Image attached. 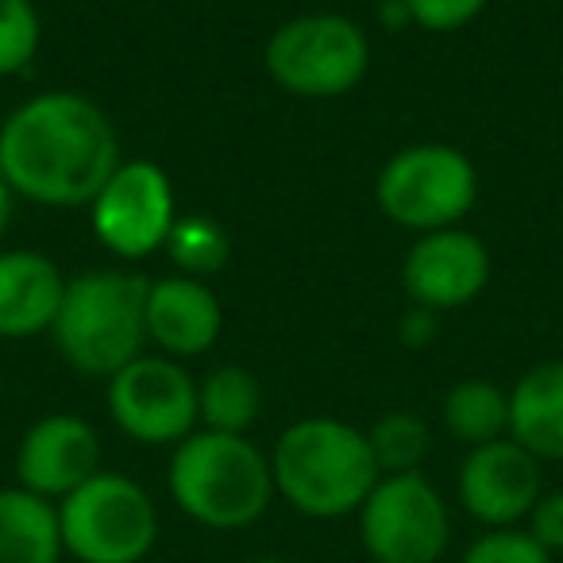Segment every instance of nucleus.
Segmentation results:
<instances>
[{"instance_id":"aec40b11","label":"nucleus","mask_w":563,"mask_h":563,"mask_svg":"<svg viewBox=\"0 0 563 563\" xmlns=\"http://www.w3.org/2000/svg\"><path fill=\"white\" fill-rule=\"evenodd\" d=\"M166 255L178 266V274H189V278H209V274H220L228 263V232L205 212H194V217H178L170 228V240H166Z\"/></svg>"},{"instance_id":"20e7f679","label":"nucleus","mask_w":563,"mask_h":563,"mask_svg":"<svg viewBox=\"0 0 563 563\" xmlns=\"http://www.w3.org/2000/svg\"><path fill=\"white\" fill-rule=\"evenodd\" d=\"M147 286L151 278L128 271H81L66 278L51 324L58 355L89 378H112L140 360L147 344Z\"/></svg>"},{"instance_id":"cd10ccee","label":"nucleus","mask_w":563,"mask_h":563,"mask_svg":"<svg viewBox=\"0 0 563 563\" xmlns=\"http://www.w3.org/2000/svg\"><path fill=\"white\" fill-rule=\"evenodd\" d=\"M383 24L390 27V32H398V27L413 24V16H409V4H406V0H386V4H383Z\"/></svg>"},{"instance_id":"6e6552de","label":"nucleus","mask_w":563,"mask_h":563,"mask_svg":"<svg viewBox=\"0 0 563 563\" xmlns=\"http://www.w3.org/2000/svg\"><path fill=\"white\" fill-rule=\"evenodd\" d=\"M355 525L363 552L375 563H440L452 544L448 501L421 471L378 478Z\"/></svg>"},{"instance_id":"f257e3e1","label":"nucleus","mask_w":563,"mask_h":563,"mask_svg":"<svg viewBox=\"0 0 563 563\" xmlns=\"http://www.w3.org/2000/svg\"><path fill=\"white\" fill-rule=\"evenodd\" d=\"M124 163L112 120L74 89L35 93L0 128V174L16 197L47 209H89Z\"/></svg>"},{"instance_id":"6ab92c4d","label":"nucleus","mask_w":563,"mask_h":563,"mask_svg":"<svg viewBox=\"0 0 563 563\" xmlns=\"http://www.w3.org/2000/svg\"><path fill=\"white\" fill-rule=\"evenodd\" d=\"M440 421H444L448 437L467 448L509 437V390L486 383V378H463L444 394Z\"/></svg>"},{"instance_id":"2eb2a0df","label":"nucleus","mask_w":563,"mask_h":563,"mask_svg":"<svg viewBox=\"0 0 563 563\" xmlns=\"http://www.w3.org/2000/svg\"><path fill=\"white\" fill-rule=\"evenodd\" d=\"M66 294V274L40 251H0V340L51 332Z\"/></svg>"},{"instance_id":"1a4fd4ad","label":"nucleus","mask_w":563,"mask_h":563,"mask_svg":"<svg viewBox=\"0 0 563 563\" xmlns=\"http://www.w3.org/2000/svg\"><path fill=\"white\" fill-rule=\"evenodd\" d=\"M178 220V201L166 170L151 158H128L89 201L93 235L112 255L140 263L166 247Z\"/></svg>"},{"instance_id":"423d86ee","label":"nucleus","mask_w":563,"mask_h":563,"mask_svg":"<svg viewBox=\"0 0 563 563\" xmlns=\"http://www.w3.org/2000/svg\"><path fill=\"white\" fill-rule=\"evenodd\" d=\"M58 529L78 563H143L158 544V506L135 478L97 471L58 501Z\"/></svg>"},{"instance_id":"bb28decb","label":"nucleus","mask_w":563,"mask_h":563,"mask_svg":"<svg viewBox=\"0 0 563 563\" xmlns=\"http://www.w3.org/2000/svg\"><path fill=\"white\" fill-rule=\"evenodd\" d=\"M12 212H16V189L0 174V240H4V232L12 228Z\"/></svg>"},{"instance_id":"f03ea898","label":"nucleus","mask_w":563,"mask_h":563,"mask_svg":"<svg viewBox=\"0 0 563 563\" xmlns=\"http://www.w3.org/2000/svg\"><path fill=\"white\" fill-rule=\"evenodd\" d=\"M274 494L309 521L355 517L383 478L367 429L340 417H301L282 429L271 452Z\"/></svg>"},{"instance_id":"4be33fe9","label":"nucleus","mask_w":563,"mask_h":563,"mask_svg":"<svg viewBox=\"0 0 563 563\" xmlns=\"http://www.w3.org/2000/svg\"><path fill=\"white\" fill-rule=\"evenodd\" d=\"M43 24L32 0H0V78L24 74L40 55Z\"/></svg>"},{"instance_id":"9d476101","label":"nucleus","mask_w":563,"mask_h":563,"mask_svg":"<svg viewBox=\"0 0 563 563\" xmlns=\"http://www.w3.org/2000/svg\"><path fill=\"white\" fill-rule=\"evenodd\" d=\"M109 417L135 444H181L197 432V378L170 355H140L109 378Z\"/></svg>"},{"instance_id":"9b49d317","label":"nucleus","mask_w":563,"mask_h":563,"mask_svg":"<svg viewBox=\"0 0 563 563\" xmlns=\"http://www.w3.org/2000/svg\"><path fill=\"white\" fill-rule=\"evenodd\" d=\"M455 494H460V506L483 529L525 525V517L532 514L537 498L544 494L540 460L509 437L467 448L460 475H455Z\"/></svg>"},{"instance_id":"a878e982","label":"nucleus","mask_w":563,"mask_h":563,"mask_svg":"<svg viewBox=\"0 0 563 563\" xmlns=\"http://www.w3.org/2000/svg\"><path fill=\"white\" fill-rule=\"evenodd\" d=\"M432 317L437 313H429V309H413V313L401 321V340H406V344H424V340L432 336Z\"/></svg>"},{"instance_id":"f8f14e48","label":"nucleus","mask_w":563,"mask_h":563,"mask_svg":"<svg viewBox=\"0 0 563 563\" xmlns=\"http://www.w3.org/2000/svg\"><path fill=\"white\" fill-rule=\"evenodd\" d=\"M486 282H490V251L460 224L417 235L401 263V286L413 306L429 313L471 306L486 290Z\"/></svg>"},{"instance_id":"c85d7f7f","label":"nucleus","mask_w":563,"mask_h":563,"mask_svg":"<svg viewBox=\"0 0 563 563\" xmlns=\"http://www.w3.org/2000/svg\"><path fill=\"white\" fill-rule=\"evenodd\" d=\"M251 563H290V560H278V555H263V560H251Z\"/></svg>"},{"instance_id":"c756f323","label":"nucleus","mask_w":563,"mask_h":563,"mask_svg":"<svg viewBox=\"0 0 563 563\" xmlns=\"http://www.w3.org/2000/svg\"><path fill=\"white\" fill-rule=\"evenodd\" d=\"M0 128H4V112H0Z\"/></svg>"},{"instance_id":"4468645a","label":"nucleus","mask_w":563,"mask_h":563,"mask_svg":"<svg viewBox=\"0 0 563 563\" xmlns=\"http://www.w3.org/2000/svg\"><path fill=\"white\" fill-rule=\"evenodd\" d=\"M224 309L209 282L189 274H166L147 286V340L158 355L197 360L220 340Z\"/></svg>"},{"instance_id":"f3484780","label":"nucleus","mask_w":563,"mask_h":563,"mask_svg":"<svg viewBox=\"0 0 563 563\" xmlns=\"http://www.w3.org/2000/svg\"><path fill=\"white\" fill-rule=\"evenodd\" d=\"M58 506L24 486L0 490V563H63Z\"/></svg>"},{"instance_id":"5701e85b","label":"nucleus","mask_w":563,"mask_h":563,"mask_svg":"<svg viewBox=\"0 0 563 563\" xmlns=\"http://www.w3.org/2000/svg\"><path fill=\"white\" fill-rule=\"evenodd\" d=\"M460 563H552V555L525 532V525H514V529H483L460 555Z\"/></svg>"},{"instance_id":"0eeeda50","label":"nucleus","mask_w":563,"mask_h":563,"mask_svg":"<svg viewBox=\"0 0 563 563\" xmlns=\"http://www.w3.org/2000/svg\"><path fill=\"white\" fill-rule=\"evenodd\" d=\"M375 201L417 235L455 228L478 201V170L452 143H409L378 170Z\"/></svg>"},{"instance_id":"b1692460","label":"nucleus","mask_w":563,"mask_h":563,"mask_svg":"<svg viewBox=\"0 0 563 563\" xmlns=\"http://www.w3.org/2000/svg\"><path fill=\"white\" fill-rule=\"evenodd\" d=\"M409 16L421 32H460L471 20H478V12L486 9V0H406Z\"/></svg>"},{"instance_id":"39448f33","label":"nucleus","mask_w":563,"mask_h":563,"mask_svg":"<svg viewBox=\"0 0 563 563\" xmlns=\"http://www.w3.org/2000/svg\"><path fill=\"white\" fill-rule=\"evenodd\" d=\"M263 63L282 93L306 101H336L367 78L371 40L352 16L306 12L274 27Z\"/></svg>"},{"instance_id":"7ed1b4c3","label":"nucleus","mask_w":563,"mask_h":563,"mask_svg":"<svg viewBox=\"0 0 563 563\" xmlns=\"http://www.w3.org/2000/svg\"><path fill=\"white\" fill-rule=\"evenodd\" d=\"M166 490L174 506L201 529H247L274 501L271 455L258 452L247 437L197 429L174 444Z\"/></svg>"},{"instance_id":"393cba45","label":"nucleus","mask_w":563,"mask_h":563,"mask_svg":"<svg viewBox=\"0 0 563 563\" xmlns=\"http://www.w3.org/2000/svg\"><path fill=\"white\" fill-rule=\"evenodd\" d=\"M525 532L544 548L548 555H563V490H544L525 517Z\"/></svg>"},{"instance_id":"dca6fc26","label":"nucleus","mask_w":563,"mask_h":563,"mask_svg":"<svg viewBox=\"0 0 563 563\" xmlns=\"http://www.w3.org/2000/svg\"><path fill=\"white\" fill-rule=\"evenodd\" d=\"M509 440L540 463L563 460V360L529 367L509 390Z\"/></svg>"},{"instance_id":"ddd939ff","label":"nucleus","mask_w":563,"mask_h":563,"mask_svg":"<svg viewBox=\"0 0 563 563\" xmlns=\"http://www.w3.org/2000/svg\"><path fill=\"white\" fill-rule=\"evenodd\" d=\"M101 467V437L78 413L40 417L20 437L16 448V486L47 501H63Z\"/></svg>"},{"instance_id":"412c9836","label":"nucleus","mask_w":563,"mask_h":563,"mask_svg":"<svg viewBox=\"0 0 563 563\" xmlns=\"http://www.w3.org/2000/svg\"><path fill=\"white\" fill-rule=\"evenodd\" d=\"M367 444H371V452H375V463L383 475H409V471H421L432 437H429L424 417L394 409V413H383L371 424Z\"/></svg>"},{"instance_id":"a211bd4d","label":"nucleus","mask_w":563,"mask_h":563,"mask_svg":"<svg viewBox=\"0 0 563 563\" xmlns=\"http://www.w3.org/2000/svg\"><path fill=\"white\" fill-rule=\"evenodd\" d=\"M263 413V386L251 371L224 363L197 383V429L247 437Z\"/></svg>"}]
</instances>
